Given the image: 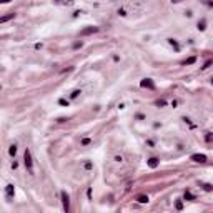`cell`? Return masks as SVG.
<instances>
[{
	"mask_svg": "<svg viewBox=\"0 0 213 213\" xmlns=\"http://www.w3.org/2000/svg\"><path fill=\"white\" fill-rule=\"evenodd\" d=\"M60 105H63V107H68V102H67V100H63V98H60Z\"/></svg>",
	"mask_w": 213,
	"mask_h": 213,
	"instance_id": "obj_20",
	"label": "cell"
},
{
	"mask_svg": "<svg viewBox=\"0 0 213 213\" xmlns=\"http://www.w3.org/2000/svg\"><path fill=\"white\" fill-rule=\"evenodd\" d=\"M173 3H180V2H183V0H171Z\"/></svg>",
	"mask_w": 213,
	"mask_h": 213,
	"instance_id": "obj_26",
	"label": "cell"
},
{
	"mask_svg": "<svg viewBox=\"0 0 213 213\" xmlns=\"http://www.w3.org/2000/svg\"><path fill=\"white\" fill-rule=\"evenodd\" d=\"M95 32H98V27H87V28H83L80 32V35L85 37V35H92V33H95Z\"/></svg>",
	"mask_w": 213,
	"mask_h": 213,
	"instance_id": "obj_4",
	"label": "cell"
},
{
	"mask_svg": "<svg viewBox=\"0 0 213 213\" xmlns=\"http://www.w3.org/2000/svg\"><path fill=\"white\" fill-rule=\"evenodd\" d=\"M210 65H211V60H208V62L205 63V65H203V67H202V68H208V67H210Z\"/></svg>",
	"mask_w": 213,
	"mask_h": 213,
	"instance_id": "obj_23",
	"label": "cell"
},
{
	"mask_svg": "<svg viewBox=\"0 0 213 213\" xmlns=\"http://www.w3.org/2000/svg\"><path fill=\"white\" fill-rule=\"evenodd\" d=\"M13 17H15V13H8V15H5V17H2V19H0V22H7V20H10V19H13Z\"/></svg>",
	"mask_w": 213,
	"mask_h": 213,
	"instance_id": "obj_8",
	"label": "cell"
},
{
	"mask_svg": "<svg viewBox=\"0 0 213 213\" xmlns=\"http://www.w3.org/2000/svg\"><path fill=\"white\" fill-rule=\"evenodd\" d=\"M211 85H213V78H211Z\"/></svg>",
	"mask_w": 213,
	"mask_h": 213,
	"instance_id": "obj_28",
	"label": "cell"
},
{
	"mask_svg": "<svg viewBox=\"0 0 213 213\" xmlns=\"http://www.w3.org/2000/svg\"><path fill=\"white\" fill-rule=\"evenodd\" d=\"M205 140H206V142H213V133H206L205 135Z\"/></svg>",
	"mask_w": 213,
	"mask_h": 213,
	"instance_id": "obj_16",
	"label": "cell"
},
{
	"mask_svg": "<svg viewBox=\"0 0 213 213\" xmlns=\"http://www.w3.org/2000/svg\"><path fill=\"white\" fill-rule=\"evenodd\" d=\"M80 95V90H73V92H72V98H77Z\"/></svg>",
	"mask_w": 213,
	"mask_h": 213,
	"instance_id": "obj_18",
	"label": "cell"
},
{
	"mask_svg": "<svg viewBox=\"0 0 213 213\" xmlns=\"http://www.w3.org/2000/svg\"><path fill=\"white\" fill-rule=\"evenodd\" d=\"M205 28H206V22H205V20L198 22V30H202V32H203V30H205Z\"/></svg>",
	"mask_w": 213,
	"mask_h": 213,
	"instance_id": "obj_12",
	"label": "cell"
},
{
	"mask_svg": "<svg viewBox=\"0 0 213 213\" xmlns=\"http://www.w3.org/2000/svg\"><path fill=\"white\" fill-rule=\"evenodd\" d=\"M165 103H166L165 100H158L157 102V107H165Z\"/></svg>",
	"mask_w": 213,
	"mask_h": 213,
	"instance_id": "obj_19",
	"label": "cell"
},
{
	"mask_svg": "<svg viewBox=\"0 0 213 213\" xmlns=\"http://www.w3.org/2000/svg\"><path fill=\"white\" fill-rule=\"evenodd\" d=\"M185 200L193 202V200H195V195H193V193H190V192H185Z\"/></svg>",
	"mask_w": 213,
	"mask_h": 213,
	"instance_id": "obj_9",
	"label": "cell"
},
{
	"mask_svg": "<svg viewBox=\"0 0 213 213\" xmlns=\"http://www.w3.org/2000/svg\"><path fill=\"white\" fill-rule=\"evenodd\" d=\"M140 85H142L143 88H148V90H153V88H155V83H153L152 78H143L142 82H140Z\"/></svg>",
	"mask_w": 213,
	"mask_h": 213,
	"instance_id": "obj_3",
	"label": "cell"
},
{
	"mask_svg": "<svg viewBox=\"0 0 213 213\" xmlns=\"http://www.w3.org/2000/svg\"><path fill=\"white\" fill-rule=\"evenodd\" d=\"M175 208H176V210H183V203L182 202H176L175 203Z\"/></svg>",
	"mask_w": 213,
	"mask_h": 213,
	"instance_id": "obj_17",
	"label": "cell"
},
{
	"mask_svg": "<svg viewBox=\"0 0 213 213\" xmlns=\"http://www.w3.org/2000/svg\"><path fill=\"white\" fill-rule=\"evenodd\" d=\"M90 143V138H83L82 140V145H88Z\"/></svg>",
	"mask_w": 213,
	"mask_h": 213,
	"instance_id": "obj_22",
	"label": "cell"
},
{
	"mask_svg": "<svg viewBox=\"0 0 213 213\" xmlns=\"http://www.w3.org/2000/svg\"><path fill=\"white\" fill-rule=\"evenodd\" d=\"M24 162H25V166L30 173H33V163H32V155H30V150L27 148L25 153H24Z\"/></svg>",
	"mask_w": 213,
	"mask_h": 213,
	"instance_id": "obj_1",
	"label": "cell"
},
{
	"mask_svg": "<svg viewBox=\"0 0 213 213\" xmlns=\"http://www.w3.org/2000/svg\"><path fill=\"white\" fill-rule=\"evenodd\" d=\"M203 188H205V192H213V187H211L210 183H205V185H203Z\"/></svg>",
	"mask_w": 213,
	"mask_h": 213,
	"instance_id": "obj_15",
	"label": "cell"
},
{
	"mask_svg": "<svg viewBox=\"0 0 213 213\" xmlns=\"http://www.w3.org/2000/svg\"><path fill=\"white\" fill-rule=\"evenodd\" d=\"M192 160L197 162V163H205L206 162V157L202 155V153H195V155H192Z\"/></svg>",
	"mask_w": 213,
	"mask_h": 213,
	"instance_id": "obj_5",
	"label": "cell"
},
{
	"mask_svg": "<svg viewBox=\"0 0 213 213\" xmlns=\"http://www.w3.org/2000/svg\"><path fill=\"white\" fill-rule=\"evenodd\" d=\"M60 197H62V203H63V210L68 213V210H70V200H68V195H67V192H62V193H60Z\"/></svg>",
	"mask_w": 213,
	"mask_h": 213,
	"instance_id": "obj_2",
	"label": "cell"
},
{
	"mask_svg": "<svg viewBox=\"0 0 213 213\" xmlns=\"http://www.w3.org/2000/svg\"><path fill=\"white\" fill-rule=\"evenodd\" d=\"M147 163H148V166H150V168H157L160 162H158V158H155V157H153V158H150V160H148Z\"/></svg>",
	"mask_w": 213,
	"mask_h": 213,
	"instance_id": "obj_7",
	"label": "cell"
},
{
	"mask_svg": "<svg viewBox=\"0 0 213 213\" xmlns=\"http://www.w3.org/2000/svg\"><path fill=\"white\" fill-rule=\"evenodd\" d=\"M195 62H197V58H195V57H190V58H187L183 63H185V65H192V63H195Z\"/></svg>",
	"mask_w": 213,
	"mask_h": 213,
	"instance_id": "obj_13",
	"label": "cell"
},
{
	"mask_svg": "<svg viewBox=\"0 0 213 213\" xmlns=\"http://www.w3.org/2000/svg\"><path fill=\"white\" fill-rule=\"evenodd\" d=\"M168 43H170V45H171V47H173V48H175V50H180V47H178V43H176V42H175V40H173V38H168Z\"/></svg>",
	"mask_w": 213,
	"mask_h": 213,
	"instance_id": "obj_11",
	"label": "cell"
},
{
	"mask_svg": "<svg viewBox=\"0 0 213 213\" xmlns=\"http://www.w3.org/2000/svg\"><path fill=\"white\" fill-rule=\"evenodd\" d=\"M137 200H138L140 203H148V197H147V195H140Z\"/></svg>",
	"mask_w": 213,
	"mask_h": 213,
	"instance_id": "obj_10",
	"label": "cell"
},
{
	"mask_svg": "<svg viewBox=\"0 0 213 213\" xmlns=\"http://www.w3.org/2000/svg\"><path fill=\"white\" fill-rule=\"evenodd\" d=\"M8 153H10L12 157H15V153H17V147H15V145H12V147L8 148Z\"/></svg>",
	"mask_w": 213,
	"mask_h": 213,
	"instance_id": "obj_14",
	"label": "cell"
},
{
	"mask_svg": "<svg viewBox=\"0 0 213 213\" xmlns=\"http://www.w3.org/2000/svg\"><path fill=\"white\" fill-rule=\"evenodd\" d=\"M5 195H7L8 200H12V198H13V195H15V188H13V185H7V187H5Z\"/></svg>",
	"mask_w": 213,
	"mask_h": 213,
	"instance_id": "obj_6",
	"label": "cell"
},
{
	"mask_svg": "<svg viewBox=\"0 0 213 213\" xmlns=\"http://www.w3.org/2000/svg\"><path fill=\"white\" fill-rule=\"evenodd\" d=\"M82 45H83V43H82V42H75V43H73V48H80Z\"/></svg>",
	"mask_w": 213,
	"mask_h": 213,
	"instance_id": "obj_21",
	"label": "cell"
},
{
	"mask_svg": "<svg viewBox=\"0 0 213 213\" xmlns=\"http://www.w3.org/2000/svg\"><path fill=\"white\" fill-rule=\"evenodd\" d=\"M118 13H120V15H122V17H125V15H126V12L123 10V8H122V10H118Z\"/></svg>",
	"mask_w": 213,
	"mask_h": 213,
	"instance_id": "obj_25",
	"label": "cell"
},
{
	"mask_svg": "<svg viewBox=\"0 0 213 213\" xmlns=\"http://www.w3.org/2000/svg\"><path fill=\"white\" fill-rule=\"evenodd\" d=\"M85 168H87V170H90V168H92V163H90V162H87V163H85Z\"/></svg>",
	"mask_w": 213,
	"mask_h": 213,
	"instance_id": "obj_24",
	"label": "cell"
},
{
	"mask_svg": "<svg viewBox=\"0 0 213 213\" xmlns=\"http://www.w3.org/2000/svg\"><path fill=\"white\" fill-rule=\"evenodd\" d=\"M0 2H2V3H8V2H10V0H0Z\"/></svg>",
	"mask_w": 213,
	"mask_h": 213,
	"instance_id": "obj_27",
	"label": "cell"
}]
</instances>
